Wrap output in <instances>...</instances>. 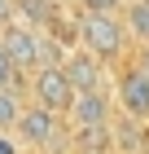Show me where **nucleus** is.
<instances>
[{"label": "nucleus", "mask_w": 149, "mask_h": 154, "mask_svg": "<svg viewBox=\"0 0 149 154\" xmlns=\"http://www.w3.org/2000/svg\"><path fill=\"white\" fill-rule=\"evenodd\" d=\"M79 40H83V53H92V57H114L118 48H123V26L110 18V13H97L88 9L79 22Z\"/></svg>", "instance_id": "f257e3e1"}, {"label": "nucleus", "mask_w": 149, "mask_h": 154, "mask_svg": "<svg viewBox=\"0 0 149 154\" xmlns=\"http://www.w3.org/2000/svg\"><path fill=\"white\" fill-rule=\"evenodd\" d=\"M35 97H40V106L48 115H57V110H70L75 88H70V79H66L61 66H40L35 71Z\"/></svg>", "instance_id": "f03ea898"}, {"label": "nucleus", "mask_w": 149, "mask_h": 154, "mask_svg": "<svg viewBox=\"0 0 149 154\" xmlns=\"http://www.w3.org/2000/svg\"><path fill=\"white\" fill-rule=\"evenodd\" d=\"M0 53H4V62L13 66V75L31 71L35 62H40V40H35L31 26H9V31L0 35Z\"/></svg>", "instance_id": "7ed1b4c3"}, {"label": "nucleus", "mask_w": 149, "mask_h": 154, "mask_svg": "<svg viewBox=\"0 0 149 154\" xmlns=\"http://www.w3.org/2000/svg\"><path fill=\"white\" fill-rule=\"evenodd\" d=\"M61 71H66L75 93H101V62L92 57V53H75Z\"/></svg>", "instance_id": "20e7f679"}, {"label": "nucleus", "mask_w": 149, "mask_h": 154, "mask_svg": "<svg viewBox=\"0 0 149 154\" xmlns=\"http://www.w3.org/2000/svg\"><path fill=\"white\" fill-rule=\"evenodd\" d=\"M118 101H123L127 119H149V79H140L136 71H127L118 79Z\"/></svg>", "instance_id": "39448f33"}, {"label": "nucleus", "mask_w": 149, "mask_h": 154, "mask_svg": "<svg viewBox=\"0 0 149 154\" xmlns=\"http://www.w3.org/2000/svg\"><path fill=\"white\" fill-rule=\"evenodd\" d=\"M13 128L26 137V145H44V141H53V132H57V115H48L44 106L40 110H18V123Z\"/></svg>", "instance_id": "423d86ee"}, {"label": "nucleus", "mask_w": 149, "mask_h": 154, "mask_svg": "<svg viewBox=\"0 0 149 154\" xmlns=\"http://www.w3.org/2000/svg\"><path fill=\"white\" fill-rule=\"evenodd\" d=\"M70 115H75V123L79 128H105V97L101 93H75V101H70Z\"/></svg>", "instance_id": "0eeeda50"}, {"label": "nucleus", "mask_w": 149, "mask_h": 154, "mask_svg": "<svg viewBox=\"0 0 149 154\" xmlns=\"http://www.w3.org/2000/svg\"><path fill=\"white\" fill-rule=\"evenodd\" d=\"M18 110H22L18 93H13V88H0V128H13V123H18Z\"/></svg>", "instance_id": "6e6552de"}, {"label": "nucleus", "mask_w": 149, "mask_h": 154, "mask_svg": "<svg viewBox=\"0 0 149 154\" xmlns=\"http://www.w3.org/2000/svg\"><path fill=\"white\" fill-rule=\"evenodd\" d=\"M127 22H132V31H136L140 40H149V5H145V0L127 5Z\"/></svg>", "instance_id": "1a4fd4ad"}, {"label": "nucleus", "mask_w": 149, "mask_h": 154, "mask_svg": "<svg viewBox=\"0 0 149 154\" xmlns=\"http://www.w3.org/2000/svg\"><path fill=\"white\" fill-rule=\"evenodd\" d=\"M9 79H13V66L4 62V53H0V88H9Z\"/></svg>", "instance_id": "9d476101"}, {"label": "nucleus", "mask_w": 149, "mask_h": 154, "mask_svg": "<svg viewBox=\"0 0 149 154\" xmlns=\"http://www.w3.org/2000/svg\"><path fill=\"white\" fill-rule=\"evenodd\" d=\"M136 75H140V79H149V48L140 53V66H136Z\"/></svg>", "instance_id": "9b49d317"}, {"label": "nucleus", "mask_w": 149, "mask_h": 154, "mask_svg": "<svg viewBox=\"0 0 149 154\" xmlns=\"http://www.w3.org/2000/svg\"><path fill=\"white\" fill-rule=\"evenodd\" d=\"M83 5H92V9H97V13H105V9H110V5H118V0H83Z\"/></svg>", "instance_id": "f8f14e48"}, {"label": "nucleus", "mask_w": 149, "mask_h": 154, "mask_svg": "<svg viewBox=\"0 0 149 154\" xmlns=\"http://www.w3.org/2000/svg\"><path fill=\"white\" fill-rule=\"evenodd\" d=\"M9 13H13V5H9V0H0V22H9Z\"/></svg>", "instance_id": "ddd939ff"}, {"label": "nucleus", "mask_w": 149, "mask_h": 154, "mask_svg": "<svg viewBox=\"0 0 149 154\" xmlns=\"http://www.w3.org/2000/svg\"><path fill=\"white\" fill-rule=\"evenodd\" d=\"M0 154H18V150H13V145L4 141V137H0Z\"/></svg>", "instance_id": "4468645a"}, {"label": "nucleus", "mask_w": 149, "mask_h": 154, "mask_svg": "<svg viewBox=\"0 0 149 154\" xmlns=\"http://www.w3.org/2000/svg\"><path fill=\"white\" fill-rule=\"evenodd\" d=\"M79 154H97V150H79Z\"/></svg>", "instance_id": "2eb2a0df"}]
</instances>
